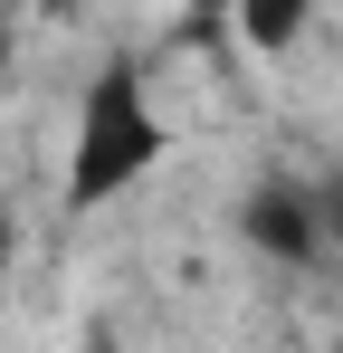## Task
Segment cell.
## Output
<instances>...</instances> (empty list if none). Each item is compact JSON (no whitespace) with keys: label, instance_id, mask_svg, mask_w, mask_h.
I'll use <instances>...</instances> for the list:
<instances>
[{"label":"cell","instance_id":"5","mask_svg":"<svg viewBox=\"0 0 343 353\" xmlns=\"http://www.w3.org/2000/svg\"><path fill=\"white\" fill-rule=\"evenodd\" d=\"M0 58H10V29H0Z\"/></svg>","mask_w":343,"mask_h":353},{"label":"cell","instance_id":"4","mask_svg":"<svg viewBox=\"0 0 343 353\" xmlns=\"http://www.w3.org/2000/svg\"><path fill=\"white\" fill-rule=\"evenodd\" d=\"M305 191H315V230H324V258H334V248H343V163L324 181H305Z\"/></svg>","mask_w":343,"mask_h":353},{"label":"cell","instance_id":"2","mask_svg":"<svg viewBox=\"0 0 343 353\" xmlns=\"http://www.w3.org/2000/svg\"><path fill=\"white\" fill-rule=\"evenodd\" d=\"M238 230H248L258 258H277V268H315V258H324L315 191H305V181H258V191L238 201Z\"/></svg>","mask_w":343,"mask_h":353},{"label":"cell","instance_id":"3","mask_svg":"<svg viewBox=\"0 0 343 353\" xmlns=\"http://www.w3.org/2000/svg\"><path fill=\"white\" fill-rule=\"evenodd\" d=\"M295 29H305V10H238V39L248 48H286Z\"/></svg>","mask_w":343,"mask_h":353},{"label":"cell","instance_id":"1","mask_svg":"<svg viewBox=\"0 0 343 353\" xmlns=\"http://www.w3.org/2000/svg\"><path fill=\"white\" fill-rule=\"evenodd\" d=\"M163 153H172V134L153 115V96H143V67L105 58L86 105H76V143H67V210H96L114 191H134Z\"/></svg>","mask_w":343,"mask_h":353}]
</instances>
